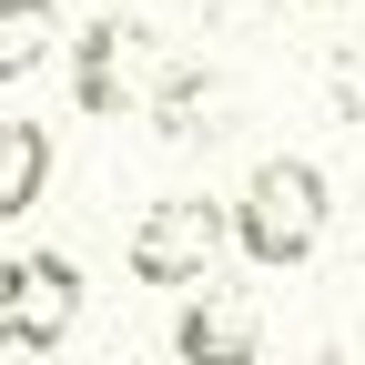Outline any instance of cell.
Masks as SVG:
<instances>
[{
	"mask_svg": "<svg viewBox=\"0 0 365 365\" xmlns=\"http://www.w3.org/2000/svg\"><path fill=\"white\" fill-rule=\"evenodd\" d=\"M61 51H71V91H81V112H91V122L143 112V102H153V81L173 71V51H163L143 21H122V11L81 21V41H61Z\"/></svg>",
	"mask_w": 365,
	"mask_h": 365,
	"instance_id": "3957f363",
	"label": "cell"
},
{
	"mask_svg": "<svg viewBox=\"0 0 365 365\" xmlns=\"http://www.w3.org/2000/svg\"><path fill=\"white\" fill-rule=\"evenodd\" d=\"M41 193H51V132L0 112V223H21Z\"/></svg>",
	"mask_w": 365,
	"mask_h": 365,
	"instance_id": "8992f818",
	"label": "cell"
},
{
	"mask_svg": "<svg viewBox=\"0 0 365 365\" xmlns=\"http://www.w3.org/2000/svg\"><path fill=\"white\" fill-rule=\"evenodd\" d=\"M223 213H234V244H244L264 274H284V264H304L314 244H325V213H335V203H325V173H314L304 153H264Z\"/></svg>",
	"mask_w": 365,
	"mask_h": 365,
	"instance_id": "6da1fadb",
	"label": "cell"
},
{
	"mask_svg": "<svg viewBox=\"0 0 365 365\" xmlns=\"http://www.w3.org/2000/svg\"><path fill=\"white\" fill-rule=\"evenodd\" d=\"M223 244H234V213H223L213 193H163L143 223H132L122 264H132V284L203 294V284H213V264H223Z\"/></svg>",
	"mask_w": 365,
	"mask_h": 365,
	"instance_id": "7a4b0ae2",
	"label": "cell"
},
{
	"mask_svg": "<svg viewBox=\"0 0 365 365\" xmlns=\"http://www.w3.org/2000/svg\"><path fill=\"white\" fill-rule=\"evenodd\" d=\"M304 365H355V355H335V345H325V355H304Z\"/></svg>",
	"mask_w": 365,
	"mask_h": 365,
	"instance_id": "ba28073f",
	"label": "cell"
},
{
	"mask_svg": "<svg viewBox=\"0 0 365 365\" xmlns=\"http://www.w3.org/2000/svg\"><path fill=\"white\" fill-rule=\"evenodd\" d=\"M61 51V0H0V81H21Z\"/></svg>",
	"mask_w": 365,
	"mask_h": 365,
	"instance_id": "52a82bcc",
	"label": "cell"
},
{
	"mask_svg": "<svg viewBox=\"0 0 365 365\" xmlns=\"http://www.w3.org/2000/svg\"><path fill=\"white\" fill-rule=\"evenodd\" d=\"M173 365H264V304L244 284H203L173 314Z\"/></svg>",
	"mask_w": 365,
	"mask_h": 365,
	"instance_id": "5b68a950",
	"label": "cell"
},
{
	"mask_svg": "<svg viewBox=\"0 0 365 365\" xmlns=\"http://www.w3.org/2000/svg\"><path fill=\"white\" fill-rule=\"evenodd\" d=\"M81 325V264L71 254H11L0 264V355H51Z\"/></svg>",
	"mask_w": 365,
	"mask_h": 365,
	"instance_id": "277c9868",
	"label": "cell"
}]
</instances>
